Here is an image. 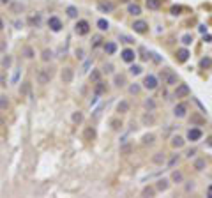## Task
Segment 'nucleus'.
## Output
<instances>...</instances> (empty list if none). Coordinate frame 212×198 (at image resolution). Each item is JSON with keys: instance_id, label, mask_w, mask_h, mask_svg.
Segmentation results:
<instances>
[{"instance_id": "f257e3e1", "label": "nucleus", "mask_w": 212, "mask_h": 198, "mask_svg": "<svg viewBox=\"0 0 212 198\" xmlns=\"http://www.w3.org/2000/svg\"><path fill=\"white\" fill-rule=\"evenodd\" d=\"M161 78H163V82L166 85H177V82H179V76L173 71H170V69H163L161 71Z\"/></svg>"}, {"instance_id": "f03ea898", "label": "nucleus", "mask_w": 212, "mask_h": 198, "mask_svg": "<svg viewBox=\"0 0 212 198\" xmlns=\"http://www.w3.org/2000/svg\"><path fill=\"white\" fill-rule=\"evenodd\" d=\"M74 32H76L78 35H87V34L90 32V25H88L87 20H78L76 25H74Z\"/></svg>"}, {"instance_id": "7ed1b4c3", "label": "nucleus", "mask_w": 212, "mask_h": 198, "mask_svg": "<svg viewBox=\"0 0 212 198\" xmlns=\"http://www.w3.org/2000/svg\"><path fill=\"white\" fill-rule=\"evenodd\" d=\"M201 136H203V133H201L200 127H191L187 131V134H186V138L189 142H198V140H201Z\"/></svg>"}, {"instance_id": "20e7f679", "label": "nucleus", "mask_w": 212, "mask_h": 198, "mask_svg": "<svg viewBox=\"0 0 212 198\" xmlns=\"http://www.w3.org/2000/svg\"><path fill=\"white\" fill-rule=\"evenodd\" d=\"M143 87L147 88V90L158 88V78L154 76V74H147V76L143 78Z\"/></svg>"}, {"instance_id": "39448f33", "label": "nucleus", "mask_w": 212, "mask_h": 198, "mask_svg": "<svg viewBox=\"0 0 212 198\" xmlns=\"http://www.w3.org/2000/svg\"><path fill=\"white\" fill-rule=\"evenodd\" d=\"M189 94H191V88L186 83H179L177 88H175V97H187Z\"/></svg>"}, {"instance_id": "423d86ee", "label": "nucleus", "mask_w": 212, "mask_h": 198, "mask_svg": "<svg viewBox=\"0 0 212 198\" xmlns=\"http://www.w3.org/2000/svg\"><path fill=\"white\" fill-rule=\"evenodd\" d=\"M49 80H51V71H49V69H41V71L37 73V82L41 83V85L49 83Z\"/></svg>"}, {"instance_id": "0eeeda50", "label": "nucleus", "mask_w": 212, "mask_h": 198, "mask_svg": "<svg viewBox=\"0 0 212 198\" xmlns=\"http://www.w3.org/2000/svg\"><path fill=\"white\" fill-rule=\"evenodd\" d=\"M48 27H49V30H53V32H60V30H62V21H60V18L51 16L48 20Z\"/></svg>"}, {"instance_id": "6e6552de", "label": "nucleus", "mask_w": 212, "mask_h": 198, "mask_svg": "<svg viewBox=\"0 0 212 198\" xmlns=\"http://www.w3.org/2000/svg\"><path fill=\"white\" fill-rule=\"evenodd\" d=\"M186 113H187V105H186V103H179V105L173 108V115L177 117V119H184Z\"/></svg>"}, {"instance_id": "1a4fd4ad", "label": "nucleus", "mask_w": 212, "mask_h": 198, "mask_svg": "<svg viewBox=\"0 0 212 198\" xmlns=\"http://www.w3.org/2000/svg\"><path fill=\"white\" fill-rule=\"evenodd\" d=\"M73 76H74V73H73L71 67H64L62 73H60V80H62V83H71L73 82Z\"/></svg>"}, {"instance_id": "9d476101", "label": "nucleus", "mask_w": 212, "mask_h": 198, "mask_svg": "<svg viewBox=\"0 0 212 198\" xmlns=\"http://www.w3.org/2000/svg\"><path fill=\"white\" fill-rule=\"evenodd\" d=\"M136 59V53H134V50H131V48H125L122 50V60L127 62V64H131V62H134Z\"/></svg>"}, {"instance_id": "9b49d317", "label": "nucleus", "mask_w": 212, "mask_h": 198, "mask_svg": "<svg viewBox=\"0 0 212 198\" xmlns=\"http://www.w3.org/2000/svg\"><path fill=\"white\" fill-rule=\"evenodd\" d=\"M133 28H134V32H138V34H145L148 30V23L143 21V20H138V21L133 23Z\"/></svg>"}, {"instance_id": "f8f14e48", "label": "nucleus", "mask_w": 212, "mask_h": 198, "mask_svg": "<svg viewBox=\"0 0 212 198\" xmlns=\"http://www.w3.org/2000/svg\"><path fill=\"white\" fill-rule=\"evenodd\" d=\"M97 9L101 12H111L115 9V6L111 4V2H103V0H99V2H97Z\"/></svg>"}, {"instance_id": "ddd939ff", "label": "nucleus", "mask_w": 212, "mask_h": 198, "mask_svg": "<svg viewBox=\"0 0 212 198\" xmlns=\"http://www.w3.org/2000/svg\"><path fill=\"white\" fill-rule=\"evenodd\" d=\"M104 51H106V55H115V51H117V44L113 41H108V43L103 44Z\"/></svg>"}, {"instance_id": "4468645a", "label": "nucleus", "mask_w": 212, "mask_h": 198, "mask_svg": "<svg viewBox=\"0 0 212 198\" xmlns=\"http://www.w3.org/2000/svg\"><path fill=\"white\" fill-rule=\"evenodd\" d=\"M141 122H143V126H152L154 122H156V117H154L152 111H148V113H145V115L141 117Z\"/></svg>"}, {"instance_id": "2eb2a0df", "label": "nucleus", "mask_w": 212, "mask_h": 198, "mask_svg": "<svg viewBox=\"0 0 212 198\" xmlns=\"http://www.w3.org/2000/svg\"><path fill=\"white\" fill-rule=\"evenodd\" d=\"M184 138L179 136V134H175V136H172V147L173 148H180V147H184Z\"/></svg>"}, {"instance_id": "dca6fc26", "label": "nucleus", "mask_w": 212, "mask_h": 198, "mask_svg": "<svg viewBox=\"0 0 212 198\" xmlns=\"http://www.w3.org/2000/svg\"><path fill=\"white\" fill-rule=\"evenodd\" d=\"M189 59V51L186 48H180V50H177V60L179 62H186Z\"/></svg>"}, {"instance_id": "f3484780", "label": "nucleus", "mask_w": 212, "mask_h": 198, "mask_svg": "<svg viewBox=\"0 0 212 198\" xmlns=\"http://www.w3.org/2000/svg\"><path fill=\"white\" fill-rule=\"evenodd\" d=\"M94 92H96V96H101V94L106 92V83L104 82H96V88H94Z\"/></svg>"}, {"instance_id": "a211bd4d", "label": "nucleus", "mask_w": 212, "mask_h": 198, "mask_svg": "<svg viewBox=\"0 0 212 198\" xmlns=\"http://www.w3.org/2000/svg\"><path fill=\"white\" fill-rule=\"evenodd\" d=\"M127 12H129V14H133V16H140V14H141V7L138 6V4H129Z\"/></svg>"}, {"instance_id": "6ab92c4d", "label": "nucleus", "mask_w": 212, "mask_h": 198, "mask_svg": "<svg viewBox=\"0 0 212 198\" xmlns=\"http://www.w3.org/2000/svg\"><path fill=\"white\" fill-rule=\"evenodd\" d=\"M110 126H111L113 131H120L122 129V120L117 119V117H113V119H110Z\"/></svg>"}, {"instance_id": "aec40b11", "label": "nucleus", "mask_w": 212, "mask_h": 198, "mask_svg": "<svg viewBox=\"0 0 212 198\" xmlns=\"http://www.w3.org/2000/svg\"><path fill=\"white\" fill-rule=\"evenodd\" d=\"M28 23H30L32 27H41V14H32V16H28Z\"/></svg>"}, {"instance_id": "412c9836", "label": "nucleus", "mask_w": 212, "mask_h": 198, "mask_svg": "<svg viewBox=\"0 0 212 198\" xmlns=\"http://www.w3.org/2000/svg\"><path fill=\"white\" fill-rule=\"evenodd\" d=\"M129 103H127V101H120L119 105H117V111H119V113H127V111H129Z\"/></svg>"}, {"instance_id": "4be33fe9", "label": "nucleus", "mask_w": 212, "mask_h": 198, "mask_svg": "<svg viewBox=\"0 0 212 198\" xmlns=\"http://www.w3.org/2000/svg\"><path fill=\"white\" fill-rule=\"evenodd\" d=\"M161 4H163V0H147V7L152 9V11H158L161 7Z\"/></svg>"}, {"instance_id": "5701e85b", "label": "nucleus", "mask_w": 212, "mask_h": 198, "mask_svg": "<svg viewBox=\"0 0 212 198\" xmlns=\"http://www.w3.org/2000/svg\"><path fill=\"white\" fill-rule=\"evenodd\" d=\"M168 189V181L166 179H159L156 184V191H166Z\"/></svg>"}, {"instance_id": "b1692460", "label": "nucleus", "mask_w": 212, "mask_h": 198, "mask_svg": "<svg viewBox=\"0 0 212 198\" xmlns=\"http://www.w3.org/2000/svg\"><path fill=\"white\" fill-rule=\"evenodd\" d=\"M83 138H85V140H88V142H90V140H94V138H96V129H94V127H87V129H85V133H83Z\"/></svg>"}, {"instance_id": "393cba45", "label": "nucleus", "mask_w": 212, "mask_h": 198, "mask_svg": "<svg viewBox=\"0 0 212 198\" xmlns=\"http://www.w3.org/2000/svg\"><path fill=\"white\" fill-rule=\"evenodd\" d=\"M113 83H115V87H124L125 85V76L124 74H115Z\"/></svg>"}, {"instance_id": "a878e982", "label": "nucleus", "mask_w": 212, "mask_h": 198, "mask_svg": "<svg viewBox=\"0 0 212 198\" xmlns=\"http://www.w3.org/2000/svg\"><path fill=\"white\" fill-rule=\"evenodd\" d=\"M51 57H53V51L51 50H43V53H41V59H43V62H48V60H51Z\"/></svg>"}, {"instance_id": "bb28decb", "label": "nucleus", "mask_w": 212, "mask_h": 198, "mask_svg": "<svg viewBox=\"0 0 212 198\" xmlns=\"http://www.w3.org/2000/svg\"><path fill=\"white\" fill-rule=\"evenodd\" d=\"M9 108V99H7V96H0V110H7Z\"/></svg>"}, {"instance_id": "cd10ccee", "label": "nucleus", "mask_w": 212, "mask_h": 198, "mask_svg": "<svg viewBox=\"0 0 212 198\" xmlns=\"http://www.w3.org/2000/svg\"><path fill=\"white\" fill-rule=\"evenodd\" d=\"M205 165H207L205 158H198V159L195 161V168H196V170H203V168H205Z\"/></svg>"}, {"instance_id": "c85d7f7f", "label": "nucleus", "mask_w": 212, "mask_h": 198, "mask_svg": "<svg viewBox=\"0 0 212 198\" xmlns=\"http://www.w3.org/2000/svg\"><path fill=\"white\" fill-rule=\"evenodd\" d=\"M191 122H193V124H205V119H203V117L200 115V113H195V115L191 117Z\"/></svg>"}, {"instance_id": "c756f323", "label": "nucleus", "mask_w": 212, "mask_h": 198, "mask_svg": "<svg viewBox=\"0 0 212 198\" xmlns=\"http://www.w3.org/2000/svg\"><path fill=\"white\" fill-rule=\"evenodd\" d=\"M172 181L177 182V184H180V182L184 181V175H182V172H173V173H172Z\"/></svg>"}, {"instance_id": "7c9ffc66", "label": "nucleus", "mask_w": 212, "mask_h": 198, "mask_svg": "<svg viewBox=\"0 0 212 198\" xmlns=\"http://www.w3.org/2000/svg\"><path fill=\"white\" fill-rule=\"evenodd\" d=\"M11 64H12V57L11 55H6L4 59H2V67H4V69H9Z\"/></svg>"}, {"instance_id": "2f4dec72", "label": "nucleus", "mask_w": 212, "mask_h": 198, "mask_svg": "<svg viewBox=\"0 0 212 198\" xmlns=\"http://www.w3.org/2000/svg\"><path fill=\"white\" fill-rule=\"evenodd\" d=\"M65 12H67V16L69 18H78V9L74 6H69L67 9H65Z\"/></svg>"}, {"instance_id": "473e14b6", "label": "nucleus", "mask_w": 212, "mask_h": 198, "mask_svg": "<svg viewBox=\"0 0 212 198\" xmlns=\"http://www.w3.org/2000/svg\"><path fill=\"white\" fill-rule=\"evenodd\" d=\"M97 28H99V30H108V28H110L108 20H103V18H101V20H97Z\"/></svg>"}, {"instance_id": "72a5a7b5", "label": "nucleus", "mask_w": 212, "mask_h": 198, "mask_svg": "<svg viewBox=\"0 0 212 198\" xmlns=\"http://www.w3.org/2000/svg\"><path fill=\"white\" fill-rule=\"evenodd\" d=\"M212 66V59L210 57H203L200 60V67H203V69H207V67H210Z\"/></svg>"}, {"instance_id": "f704fd0d", "label": "nucleus", "mask_w": 212, "mask_h": 198, "mask_svg": "<svg viewBox=\"0 0 212 198\" xmlns=\"http://www.w3.org/2000/svg\"><path fill=\"white\" fill-rule=\"evenodd\" d=\"M141 71H143V67H141V66H136V64H133V66L129 67V73H131V74H134V76L141 74Z\"/></svg>"}, {"instance_id": "c9c22d12", "label": "nucleus", "mask_w": 212, "mask_h": 198, "mask_svg": "<svg viewBox=\"0 0 212 198\" xmlns=\"http://www.w3.org/2000/svg\"><path fill=\"white\" fill-rule=\"evenodd\" d=\"M143 106H145L148 111H154L156 110V101H154V99H147V101L143 103Z\"/></svg>"}, {"instance_id": "e433bc0d", "label": "nucleus", "mask_w": 212, "mask_h": 198, "mask_svg": "<svg viewBox=\"0 0 212 198\" xmlns=\"http://www.w3.org/2000/svg\"><path fill=\"white\" fill-rule=\"evenodd\" d=\"M73 122H74V124H82L83 122V113L82 111H74V113H73Z\"/></svg>"}, {"instance_id": "4c0bfd02", "label": "nucleus", "mask_w": 212, "mask_h": 198, "mask_svg": "<svg viewBox=\"0 0 212 198\" xmlns=\"http://www.w3.org/2000/svg\"><path fill=\"white\" fill-rule=\"evenodd\" d=\"M152 161L156 163V165H163V163H164V154H161V152H158V154H154Z\"/></svg>"}, {"instance_id": "58836bf2", "label": "nucleus", "mask_w": 212, "mask_h": 198, "mask_svg": "<svg viewBox=\"0 0 212 198\" xmlns=\"http://www.w3.org/2000/svg\"><path fill=\"white\" fill-rule=\"evenodd\" d=\"M141 195H143V196H154V195H156V187H145V189L141 191Z\"/></svg>"}, {"instance_id": "ea45409f", "label": "nucleus", "mask_w": 212, "mask_h": 198, "mask_svg": "<svg viewBox=\"0 0 212 198\" xmlns=\"http://www.w3.org/2000/svg\"><path fill=\"white\" fill-rule=\"evenodd\" d=\"M140 90H141V87L138 85V83H134V85H131V87H129V94H131V96H136V94H140Z\"/></svg>"}, {"instance_id": "a19ab883", "label": "nucleus", "mask_w": 212, "mask_h": 198, "mask_svg": "<svg viewBox=\"0 0 212 198\" xmlns=\"http://www.w3.org/2000/svg\"><path fill=\"white\" fill-rule=\"evenodd\" d=\"M23 55L27 57V59H32L35 53H34V50L30 48V46H25V48H23Z\"/></svg>"}, {"instance_id": "79ce46f5", "label": "nucleus", "mask_w": 212, "mask_h": 198, "mask_svg": "<svg viewBox=\"0 0 212 198\" xmlns=\"http://www.w3.org/2000/svg\"><path fill=\"white\" fill-rule=\"evenodd\" d=\"M154 140H156L154 134H145V136H143V143H145V145H152Z\"/></svg>"}, {"instance_id": "37998d69", "label": "nucleus", "mask_w": 212, "mask_h": 198, "mask_svg": "<svg viewBox=\"0 0 212 198\" xmlns=\"http://www.w3.org/2000/svg\"><path fill=\"white\" fill-rule=\"evenodd\" d=\"M119 39L122 41V43H127V44H133V43H134V39H133V37H129V35H124V34H120V35H119Z\"/></svg>"}, {"instance_id": "c03bdc74", "label": "nucleus", "mask_w": 212, "mask_h": 198, "mask_svg": "<svg viewBox=\"0 0 212 198\" xmlns=\"http://www.w3.org/2000/svg\"><path fill=\"white\" fill-rule=\"evenodd\" d=\"M191 43H193V35H191V34H186V35H182V44L189 46Z\"/></svg>"}, {"instance_id": "a18cd8bd", "label": "nucleus", "mask_w": 212, "mask_h": 198, "mask_svg": "<svg viewBox=\"0 0 212 198\" xmlns=\"http://www.w3.org/2000/svg\"><path fill=\"white\" fill-rule=\"evenodd\" d=\"M90 80H92L94 83L99 82V80H101V73H99V71H92V74H90Z\"/></svg>"}, {"instance_id": "49530a36", "label": "nucleus", "mask_w": 212, "mask_h": 198, "mask_svg": "<svg viewBox=\"0 0 212 198\" xmlns=\"http://www.w3.org/2000/svg\"><path fill=\"white\" fill-rule=\"evenodd\" d=\"M101 41H103V39H101V35H96V37H94L92 46H94V48H97V46H101Z\"/></svg>"}, {"instance_id": "de8ad7c7", "label": "nucleus", "mask_w": 212, "mask_h": 198, "mask_svg": "<svg viewBox=\"0 0 212 198\" xmlns=\"http://www.w3.org/2000/svg\"><path fill=\"white\" fill-rule=\"evenodd\" d=\"M180 11H182V7H180V6H173V7H172V14H175V16L180 14Z\"/></svg>"}, {"instance_id": "09e8293b", "label": "nucleus", "mask_w": 212, "mask_h": 198, "mask_svg": "<svg viewBox=\"0 0 212 198\" xmlns=\"http://www.w3.org/2000/svg\"><path fill=\"white\" fill-rule=\"evenodd\" d=\"M103 71L104 73H113V66H111V64H104Z\"/></svg>"}, {"instance_id": "8fccbe9b", "label": "nucleus", "mask_w": 212, "mask_h": 198, "mask_svg": "<svg viewBox=\"0 0 212 198\" xmlns=\"http://www.w3.org/2000/svg\"><path fill=\"white\" fill-rule=\"evenodd\" d=\"M129 150H131V145H124V147L120 148V152H122V154H127Z\"/></svg>"}, {"instance_id": "3c124183", "label": "nucleus", "mask_w": 212, "mask_h": 198, "mask_svg": "<svg viewBox=\"0 0 212 198\" xmlns=\"http://www.w3.org/2000/svg\"><path fill=\"white\" fill-rule=\"evenodd\" d=\"M195 154H196V148H191V150H187V152H186V156H187V158H193Z\"/></svg>"}, {"instance_id": "603ef678", "label": "nucleus", "mask_w": 212, "mask_h": 198, "mask_svg": "<svg viewBox=\"0 0 212 198\" xmlns=\"http://www.w3.org/2000/svg\"><path fill=\"white\" fill-rule=\"evenodd\" d=\"M12 9H14V11H23V4H14Z\"/></svg>"}, {"instance_id": "864d4df0", "label": "nucleus", "mask_w": 212, "mask_h": 198, "mask_svg": "<svg viewBox=\"0 0 212 198\" xmlns=\"http://www.w3.org/2000/svg\"><path fill=\"white\" fill-rule=\"evenodd\" d=\"M175 163H179V156H175V158H172V161H170V165H168V166H173Z\"/></svg>"}, {"instance_id": "5fc2aeb1", "label": "nucleus", "mask_w": 212, "mask_h": 198, "mask_svg": "<svg viewBox=\"0 0 212 198\" xmlns=\"http://www.w3.org/2000/svg\"><path fill=\"white\" fill-rule=\"evenodd\" d=\"M20 92H21V94H27L28 92V83H25V85H23V88H20Z\"/></svg>"}, {"instance_id": "6e6d98bb", "label": "nucleus", "mask_w": 212, "mask_h": 198, "mask_svg": "<svg viewBox=\"0 0 212 198\" xmlns=\"http://www.w3.org/2000/svg\"><path fill=\"white\" fill-rule=\"evenodd\" d=\"M76 57H78V59H83V50L82 48L76 50Z\"/></svg>"}, {"instance_id": "4d7b16f0", "label": "nucleus", "mask_w": 212, "mask_h": 198, "mask_svg": "<svg viewBox=\"0 0 212 198\" xmlns=\"http://www.w3.org/2000/svg\"><path fill=\"white\" fill-rule=\"evenodd\" d=\"M0 85H6V80H4V73L0 71Z\"/></svg>"}, {"instance_id": "13d9d810", "label": "nucleus", "mask_w": 212, "mask_h": 198, "mask_svg": "<svg viewBox=\"0 0 212 198\" xmlns=\"http://www.w3.org/2000/svg\"><path fill=\"white\" fill-rule=\"evenodd\" d=\"M207 196H210V198H212V184L207 187Z\"/></svg>"}, {"instance_id": "bf43d9fd", "label": "nucleus", "mask_w": 212, "mask_h": 198, "mask_svg": "<svg viewBox=\"0 0 212 198\" xmlns=\"http://www.w3.org/2000/svg\"><path fill=\"white\" fill-rule=\"evenodd\" d=\"M193 187H195V186H193V184H187V186H186V191H191Z\"/></svg>"}, {"instance_id": "052dcab7", "label": "nucleus", "mask_w": 212, "mask_h": 198, "mask_svg": "<svg viewBox=\"0 0 212 198\" xmlns=\"http://www.w3.org/2000/svg\"><path fill=\"white\" fill-rule=\"evenodd\" d=\"M11 0H0V4H9Z\"/></svg>"}, {"instance_id": "680f3d73", "label": "nucleus", "mask_w": 212, "mask_h": 198, "mask_svg": "<svg viewBox=\"0 0 212 198\" xmlns=\"http://www.w3.org/2000/svg\"><path fill=\"white\" fill-rule=\"evenodd\" d=\"M4 28V21H2V18H0V30Z\"/></svg>"}]
</instances>
